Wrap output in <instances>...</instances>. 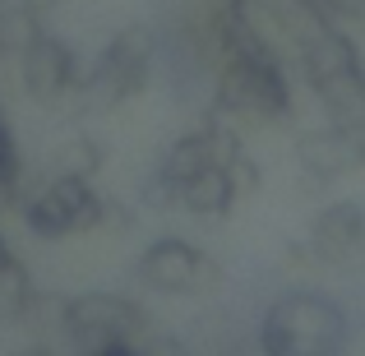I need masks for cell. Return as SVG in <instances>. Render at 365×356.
I'll list each match as a JSON object with an SVG mask.
<instances>
[{
  "label": "cell",
  "instance_id": "6da1fadb",
  "mask_svg": "<svg viewBox=\"0 0 365 356\" xmlns=\"http://www.w3.org/2000/svg\"><path fill=\"white\" fill-rule=\"evenodd\" d=\"M351 347V310L319 287H287L259 315L264 356H338Z\"/></svg>",
  "mask_w": 365,
  "mask_h": 356
},
{
  "label": "cell",
  "instance_id": "7a4b0ae2",
  "mask_svg": "<svg viewBox=\"0 0 365 356\" xmlns=\"http://www.w3.org/2000/svg\"><path fill=\"white\" fill-rule=\"evenodd\" d=\"M148 329V310L120 292H83L65 301L61 342L83 356H125Z\"/></svg>",
  "mask_w": 365,
  "mask_h": 356
},
{
  "label": "cell",
  "instance_id": "3957f363",
  "mask_svg": "<svg viewBox=\"0 0 365 356\" xmlns=\"http://www.w3.org/2000/svg\"><path fill=\"white\" fill-rule=\"evenodd\" d=\"M158 61V33L148 24H130L102 46L98 65L83 74V93H88V111H116L130 98H139L143 83Z\"/></svg>",
  "mask_w": 365,
  "mask_h": 356
},
{
  "label": "cell",
  "instance_id": "277c9868",
  "mask_svg": "<svg viewBox=\"0 0 365 356\" xmlns=\"http://www.w3.org/2000/svg\"><path fill=\"white\" fill-rule=\"evenodd\" d=\"M19 83L37 107L51 111H88V93H83V70L74 61V46L61 42L56 33H37L33 42L19 51Z\"/></svg>",
  "mask_w": 365,
  "mask_h": 356
},
{
  "label": "cell",
  "instance_id": "5b68a950",
  "mask_svg": "<svg viewBox=\"0 0 365 356\" xmlns=\"http://www.w3.org/2000/svg\"><path fill=\"white\" fill-rule=\"evenodd\" d=\"M107 204L111 199L93 195L88 180H74V176H51L37 195H28L19 204L24 213V227L42 240L56 236H74V232H98L107 227Z\"/></svg>",
  "mask_w": 365,
  "mask_h": 356
},
{
  "label": "cell",
  "instance_id": "8992f818",
  "mask_svg": "<svg viewBox=\"0 0 365 356\" xmlns=\"http://www.w3.org/2000/svg\"><path fill=\"white\" fill-rule=\"evenodd\" d=\"M134 273H139L143 287H153V292H162V296H204V292H213V287H217L222 268H217L213 259L195 245V240H185V236H158L139 255Z\"/></svg>",
  "mask_w": 365,
  "mask_h": 356
},
{
  "label": "cell",
  "instance_id": "52a82bcc",
  "mask_svg": "<svg viewBox=\"0 0 365 356\" xmlns=\"http://www.w3.org/2000/svg\"><path fill=\"white\" fill-rule=\"evenodd\" d=\"M310 250L319 255L324 273H342V278H365V208L356 199H338L324 204L310 218Z\"/></svg>",
  "mask_w": 365,
  "mask_h": 356
},
{
  "label": "cell",
  "instance_id": "ba28073f",
  "mask_svg": "<svg viewBox=\"0 0 365 356\" xmlns=\"http://www.w3.org/2000/svg\"><path fill=\"white\" fill-rule=\"evenodd\" d=\"M296 162L310 180H333L347 171L365 167V116H347V121H329L319 130L296 134Z\"/></svg>",
  "mask_w": 365,
  "mask_h": 356
},
{
  "label": "cell",
  "instance_id": "9c48e42d",
  "mask_svg": "<svg viewBox=\"0 0 365 356\" xmlns=\"http://www.w3.org/2000/svg\"><path fill=\"white\" fill-rule=\"evenodd\" d=\"M296 61H301V79L310 83L314 93L329 88V83H338V79H351V74L361 70L356 42H351L342 28H333V24L305 37L301 51H296Z\"/></svg>",
  "mask_w": 365,
  "mask_h": 356
},
{
  "label": "cell",
  "instance_id": "30bf717a",
  "mask_svg": "<svg viewBox=\"0 0 365 356\" xmlns=\"http://www.w3.org/2000/svg\"><path fill=\"white\" fill-rule=\"evenodd\" d=\"M232 204H236V185H232V171L222 162H208L195 176L180 180V208H190L199 218H227Z\"/></svg>",
  "mask_w": 365,
  "mask_h": 356
},
{
  "label": "cell",
  "instance_id": "8fae6325",
  "mask_svg": "<svg viewBox=\"0 0 365 356\" xmlns=\"http://www.w3.org/2000/svg\"><path fill=\"white\" fill-rule=\"evenodd\" d=\"M208 162H213V139H208V121H204L199 130L176 134V139L167 143V153H162L158 171H162V176H171V180L180 185L185 176H195L199 167H208Z\"/></svg>",
  "mask_w": 365,
  "mask_h": 356
},
{
  "label": "cell",
  "instance_id": "7c38bea8",
  "mask_svg": "<svg viewBox=\"0 0 365 356\" xmlns=\"http://www.w3.org/2000/svg\"><path fill=\"white\" fill-rule=\"evenodd\" d=\"M102 143L93 134H70L61 148L51 153V176H74V180H93L102 171Z\"/></svg>",
  "mask_w": 365,
  "mask_h": 356
},
{
  "label": "cell",
  "instance_id": "4fadbf2b",
  "mask_svg": "<svg viewBox=\"0 0 365 356\" xmlns=\"http://www.w3.org/2000/svg\"><path fill=\"white\" fill-rule=\"evenodd\" d=\"M139 199H143L148 208H158V213H167V208H176V204H180V185H176L171 176H162V171H153V176L143 180Z\"/></svg>",
  "mask_w": 365,
  "mask_h": 356
},
{
  "label": "cell",
  "instance_id": "5bb4252c",
  "mask_svg": "<svg viewBox=\"0 0 365 356\" xmlns=\"http://www.w3.org/2000/svg\"><path fill=\"white\" fill-rule=\"evenodd\" d=\"M227 171H232V185H236V195H255L259 185H264V176H259V162L250 158V153L241 148L232 162H227Z\"/></svg>",
  "mask_w": 365,
  "mask_h": 356
},
{
  "label": "cell",
  "instance_id": "9a60e30c",
  "mask_svg": "<svg viewBox=\"0 0 365 356\" xmlns=\"http://www.w3.org/2000/svg\"><path fill=\"white\" fill-rule=\"evenodd\" d=\"M361 93H365V65H361Z\"/></svg>",
  "mask_w": 365,
  "mask_h": 356
}]
</instances>
